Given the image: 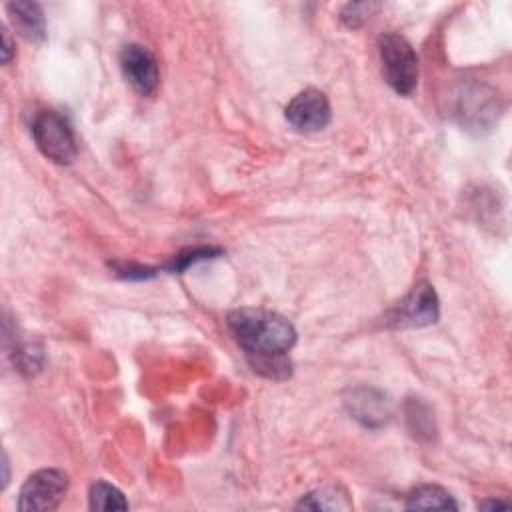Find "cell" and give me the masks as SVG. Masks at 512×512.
<instances>
[{"instance_id": "1", "label": "cell", "mask_w": 512, "mask_h": 512, "mask_svg": "<svg viewBox=\"0 0 512 512\" xmlns=\"http://www.w3.org/2000/svg\"><path fill=\"white\" fill-rule=\"evenodd\" d=\"M226 324L254 372L274 380L290 376L288 352L298 336L290 320L262 308H238L228 314Z\"/></svg>"}, {"instance_id": "2", "label": "cell", "mask_w": 512, "mask_h": 512, "mask_svg": "<svg viewBox=\"0 0 512 512\" xmlns=\"http://www.w3.org/2000/svg\"><path fill=\"white\" fill-rule=\"evenodd\" d=\"M378 52L388 86L400 96H410L418 86V56L412 44L398 32H384L378 38Z\"/></svg>"}, {"instance_id": "3", "label": "cell", "mask_w": 512, "mask_h": 512, "mask_svg": "<svg viewBox=\"0 0 512 512\" xmlns=\"http://www.w3.org/2000/svg\"><path fill=\"white\" fill-rule=\"evenodd\" d=\"M32 138L38 150L56 164H70L76 158V138L68 120L56 110H40L32 118Z\"/></svg>"}, {"instance_id": "4", "label": "cell", "mask_w": 512, "mask_h": 512, "mask_svg": "<svg viewBox=\"0 0 512 512\" xmlns=\"http://www.w3.org/2000/svg\"><path fill=\"white\" fill-rule=\"evenodd\" d=\"M454 114L466 130L486 132L498 122L502 114V104L492 88H488L486 84L470 82L464 84L456 94Z\"/></svg>"}, {"instance_id": "5", "label": "cell", "mask_w": 512, "mask_h": 512, "mask_svg": "<svg viewBox=\"0 0 512 512\" xmlns=\"http://www.w3.org/2000/svg\"><path fill=\"white\" fill-rule=\"evenodd\" d=\"M68 484V474L58 468L36 470L22 484L16 506L26 512H50L64 500Z\"/></svg>"}, {"instance_id": "6", "label": "cell", "mask_w": 512, "mask_h": 512, "mask_svg": "<svg viewBox=\"0 0 512 512\" xmlns=\"http://www.w3.org/2000/svg\"><path fill=\"white\" fill-rule=\"evenodd\" d=\"M438 316L440 304L434 286L428 282H418L396 306L390 322L400 328H422L434 324Z\"/></svg>"}, {"instance_id": "7", "label": "cell", "mask_w": 512, "mask_h": 512, "mask_svg": "<svg viewBox=\"0 0 512 512\" xmlns=\"http://www.w3.org/2000/svg\"><path fill=\"white\" fill-rule=\"evenodd\" d=\"M284 116L300 132H320L330 124L332 108L324 92L306 88L288 102Z\"/></svg>"}, {"instance_id": "8", "label": "cell", "mask_w": 512, "mask_h": 512, "mask_svg": "<svg viewBox=\"0 0 512 512\" xmlns=\"http://www.w3.org/2000/svg\"><path fill=\"white\" fill-rule=\"evenodd\" d=\"M120 68L128 84L140 96H152L160 84V70L154 54L140 44H126L120 50Z\"/></svg>"}, {"instance_id": "9", "label": "cell", "mask_w": 512, "mask_h": 512, "mask_svg": "<svg viewBox=\"0 0 512 512\" xmlns=\"http://www.w3.org/2000/svg\"><path fill=\"white\" fill-rule=\"evenodd\" d=\"M344 406L348 408L352 418L366 428H380L392 416L390 398L382 390L370 386H358L348 390V394L344 396Z\"/></svg>"}, {"instance_id": "10", "label": "cell", "mask_w": 512, "mask_h": 512, "mask_svg": "<svg viewBox=\"0 0 512 512\" xmlns=\"http://www.w3.org/2000/svg\"><path fill=\"white\" fill-rule=\"evenodd\" d=\"M16 30L32 40L40 42L46 38V20L42 14V8L36 2H12L6 6Z\"/></svg>"}, {"instance_id": "11", "label": "cell", "mask_w": 512, "mask_h": 512, "mask_svg": "<svg viewBox=\"0 0 512 512\" xmlns=\"http://www.w3.org/2000/svg\"><path fill=\"white\" fill-rule=\"evenodd\" d=\"M408 510H458L454 496L436 484H422L406 496Z\"/></svg>"}, {"instance_id": "12", "label": "cell", "mask_w": 512, "mask_h": 512, "mask_svg": "<svg viewBox=\"0 0 512 512\" xmlns=\"http://www.w3.org/2000/svg\"><path fill=\"white\" fill-rule=\"evenodd\" d=\"M346 492L338 486H324L314 492H308L300 498L296 508H308V510H342L348 508Z\"/></svg>"}, {"instance_id": "13", "label": "cell", "mask_w": 512, "mask_h": 512, "mask_svg": "<svg viewBox=\"0 0 512 512\" xmlns=\"http://www.w3.org/2000/svg\"><path fill=\"white\" fill-rule=\"evenodd\" d=\"M88 500L92 510H126L128 508L124 494L116 486L104 480H98L90 486Z\"/></svg>"}, {"instance_id": "14", "label": "cell", "mask_w": 512, "mask_h": 512, "mask_svg": "<svg viewBox=\"0 0 512 512\" xmlns=\"http://www.w3.org/2000/svg\"><path fill=\"white\" fill-rule=\"evenodd\" d=\"M380 8L376 2H350L340 10V20L348 28H360Z\"/></svg>"}, {"instance_id": "15", "label": "cell", "mask_w": 512, "mask_h": 512, "mask_svg": "<svg viewBox=\"0 0 512 512\" xmlns=\"http://www.w3.org/2000/svg\"><path fill=\"white\" fill-rule=\"evenodd\" d=\"M218 254H222L220 248H206V246H198V248H188L184 252H180L178 256H174V260L166 266L170 272H182L186 270L190 264L198 262V260H206V258H216Z\"/></svg>"}, {"instance_id": "16", "label": "cell", "mask_w": 512, "mask_h": 512, "mask_svg": "<svg viewBox=\"0 0 512 512\" xmlns=\"http://www.w3.org/2000/svg\"><path fill=\"white\" fill-rule=\"evenodd\" d=\"M114 268H116V274H120L124 278H138V280H142V278L154 276V272L150 268H142V266H128V264L116 266L114 264Z\"/></svg>"}, {"instance_id": "17", "label": "cell", "mask_w": 512, "mask_h": 512, "mask_svg": "<svg viewBox=\"0 0 512 512\" xmlns=\"http://www.w3.org/2000/svg\"><path fill=\"white\" fill-rule=\"evenodd\" d=\"M2 40H4V48H2V62L8 64L12 60V40H10V34L6 30V26H2Z\"/></svg>"}, {"instance_id": "18", "label": "cell", "mask_w": 512, "mask_h": 512, "mask_svg": "<svg viewBox=\"0 0 512 512\" xmlns=\"http://www.w3.org/2000/svg\"><path fill=\"white\" fill-rule=\"evenodd\" d=\"M480 508H508V502H484V504H480Z\"/></svg>"}]
</instances>
